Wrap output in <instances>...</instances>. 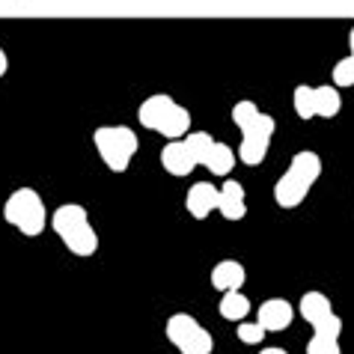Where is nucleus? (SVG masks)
<instances>
[{"label":"nucleus","mask_w":354,"mask_h":354,"mask_svg":"<svg viewBox=\"0 0 354 354\" xmlns=\"http://www.w3.org/2000/svg\"><path fill=\"white\" fill-rule=\"evenodd\" d=\"M319 176H322V158L316 152H310V149L295 152L289 161V170L274 185V203L280 209H298L307 200L310 188L319 182Z\"/></svg>","instance_id":"nucleus-1"},{"label":"nucleus","mask_w":354,"mask_h":354,"mask_svg":"<svg viewBox=\"0 0 354 354\" xmlns=\"http://www.w3.org/2000/svg\"><path fill=\"white\" fill-rule=\"evenodd\" d=\"M137 120H140L143 129L158 131L161 137H167V140H179V137H185L191 131V111L182 107L167 93L146 98V102L137 107Z\"/></svg>","instance_id":"nucleus-2"},{"label":"nucleus","mask_w":354,"mask_h":354,"mask_svg":"<svg viewBox=\"0 0 354 354\" xmlns=\"http://www.w3.org/2000/svg\"><path fill=\"white\" fill-rule=\"evenodd\" d=\"M51 226L75 257H93V253L98 250V235L93 230L90 214H86L84 205H77V203L60 205L51 218Z\"/></svg>","instance_id":"nucleus-3"},{"label":"nucleus","mask_w":354,"mask_h":354,"mask_svg":"<svg viewBox=\"0 0 354 354\" xmlns=\"http://www.w3.org/2000/svg\"><path fill=\"white\" fill-rule=\"evenodd\" d=\"M93 143H95L98 155H102L104 167L113 173L129 170L131 158L137 155V146H140L137 134L129 129V125H104V129H95Z\"/></svg>","instance_id":"nucleus-4"},{"label":"nucleus","mask_w":354,"mask_h":354,"mask_svg":"<svg viewBox=\"0 0 354 354\" xmlns=\"http://www.w3.org/2000/svg\"><path fill=\"white\" fill-rule=\"evenodd\" d=\"M3 218H6V223H12L15 230H21L24 235L36 239V235H42L45 223H48V212H45L42 196L33 188H18L3 205Z\"/></svg>","instance_id":"nucleus-5"},{"label":"nucleus","mask_w":354,"mask_h":354,"mask_svg":"<svg viewBox=\"0 0 354 354\" xmlns=\"http://www.w3.org/2000/svg\"><path fill=\"white\" fill-rule=\"evenodd\" d=\"M164 333H167V339L179 348V354H212L214 351L212 333L194 316H188V313H176V316L167 319Z\"/></svg>","instance_id":"nucleus-6"},{"label":"nucleus","mask_w":354,"mask_h":354,"mask_svg":"<svg viewBox=\"0 0 354 354\" xmlns=\"http://www.w3.org/2000/svg\"><path fill=\"white\" fill-rule=\"evenodd\" d=\"M274 129H277V122H274V116L268 113H257L253 120L244 125L241 131V146H239V161L248 164V167H257L265 161V155H268V146H271V137H274Z\"/></svg>","instance_id":"nucleus-7"},{"label":"nucleus","mask_w":354,"mask_h":354,"mask_svg":"<svg viewBox=\"0 0 354 354\" xmlns=\"http://www.w3.org/2000/svg\"><path fill=\"white\" fill-rule=\"evenodd\" d=\"M298 313L304 319H307L313 324V330L322 333V337H333V339H339V333H342V319L333 313V304L328 295H322V292H307L301 298L298 304Z\"/></svg>","instance_id":"nucleus-8"},{"label":"nucleus","mask_w":354,"mask_h":354,"mask_svg":"<svg viewBox=\"0 0 354 354\" xmlns=\"http://www.w3.org/2000/svg\"><path fill=\"white\" fill-rule=\"evenodd\" d=\"M161 167L170 176H188L194 167H200V164H196V155H194V149L188 146V140L179 137V140L167 143L164 149H161Z\"/></svg>","instance_id":"nucleus-9"},{"label":"nucleus","mask_w":354,"mask_h":354,"mask_svg":"<svg viewBox=\"0 0 354 354\" xmlns=\"http://www.w3.org/2000/svg\"><path fill=\"white\" fill-rule=\"evenodd\" d=\"M292 319H295V307L286 298H268V301H262L257 322L268 333H274V330H286L292 324Z\"/></svg>","instance_id":"nucleus-10"},{"label":"nucleus","mask_w":354,"mask_h":354,"mask_svg":"<svg viewBox=\"0 0 354 354\" xmlns=\"http://www.w3.org/2000/svg\"><path fill=\"white\" fill-rule=\"evenodd\" d=\"M218 212L226 221H241L248 214V200H244V185L235 179H226L223 188H218Z\"/></svg>","instance_id":"nucleus-11"},{"label":"nucleus","mask_w":354,"mask_h":354,"mask_svg":"<svg viewBox=\"0 0 354 354\" xmlns=\"http://www.w3.org/2000/svg\"><path fill=\"white\" fill-rule=\"evenodd\" d=\"M185 205H188V212L196 221H205L218 209V188H214L212 182H196L188 191V196H185Z\"/></svg>","instance_id":"nucleus-12"},{"label":"nucleus","mask_w":354,"mask_h":354,"mask_svg":"<svg viewBox=\"0 0 354 354\" xmlns=\"http://www.w3.org/2000/svg\"><path fill=\"white\" fill-rule=\"evenodd\" d=\"M244 280H248V271H244L241 262L235 259H223L212 268V286L218 292H232V289H241Z\"/></svg>","instance_id":"nucleus-13"},{"label":"nucleus","mask_w":354,"mask_h":354,"mask_svg":"<svg viewBox=\"0 0 354 354\" xmlns=\"http://www.w3.org/2000/svg\"><path fill=\"white\" fill-rule=\"evenodd\" d=\"M200 167L212 170L214 176H230V170L235 167V152H232L226 143L212 140L209 149H205V155H203V164H200Z\"/></svg>","instance_id":"nucleus-14"},{"label":"nucleus","mask_w":354,"mask_h":354,"mask_svg":"<svg viewBox=\"0 0 354 354\" xmlns=\"http://www.w3.org/2000/svg\"><path fill=\"white\" fill-rule=\"evenodd\" d=\"M218 310H221V316L226 322H244V319H248V313H250V298H248V295H241L239 289L223 292Z\"/></svg>","instance_id":"nucleus-15"},{"label":"nucleus","mask_w":354,"mask_h":354,"mask_svg":"<svg viewBox=\"0 0 354 354\" xmlns=\"http://www.w3.org/2000/svg\"><path fill=\"white\" fill-rule=\"evenodd\" d=\"M342 111V95L333 84H322L316 86V116H324V120H333Z\"/></svg>","instance_id":"nucleus-16"},{"label":"nucleus","mask_w":354,"mask_h":354,"mask_svg":"<svg viewBox=\"0 0 354 354\" xmlns=\"http://www.w3.org/2000/svg\"><path fill=\"white\" fill-rule=\"evenodd\" d=\"M292 104H295V113H298L301 120H307V122L316 120V86H310V84L295 86Z\"/></svg>","instance_id":"nucleus-17"},{"label":"nucleus","mask_w":354,"mask_h":354,"mask_svg":"<svg viewBox=\"0 0 354 354\" xmlns=\"http://www.w3.org/2000/svg\"><path fill=\"white\" fill-rule=\"evenodd\" d=\"M333 86L337 90H346V86H354V57H342L333 66Z\"/></svg>","instance_id":"nucleus-18"},{"label":"nucleus","mask_w":354,"mask_h":354,"mask_svg":"<svg viewBox=\"0 0 354 354\" xmlns=\"http://www.w3.org/2000/svg\"><path fill=\"white\" fill-rule=\"evenodd\" d=\"M235 333H239V339L244 342V346H259L268 330H265L259 322H239V330Z\"/></svg>","instance_id":"nucleus-19"},{"label":"nucleus","mask_w":354,"mask_h":354,"mask_svg":"<svg viewBox=\"0 0 354 354\" xmlns=\"http://www.w3.org/2000/svg\"><path fill=\"white\" fill-rule=\"evenodd\" d=\"M307 354H342V348H339V339L313 333V339L307 342Z\"/></svg>","instance_id":"nucleus-20"},{"label":"nucleus","mask_w":354,"mask_h":354,"mask_svg":"<svg viewBox=\"0 0 354 354\" xmlns=\"http://www.w3.org/2000/svg\"><path fill=\"white\" fill-rule=\"evenodd\" d=\"M6 68H9V60H6V51H3V48H0V77L6 75Z\"/></svg>","instance_id":"nucleus-21"},{"label":"nucleus","mask_w":354,"mask_h":354,"mask_svg":"<svg viewBox=\"0 0 354 354\" xmlns=\"http://www.w3.org/2000/svg\"><path fill=\"white\" fill-rule=\"evenodd\" d=\"M259 354H289L286 348H277V346H271V348H262Z\"/></svg>","instance_id":"nucleus-22"},{"label":"nucleus","mask_w":354,"mask_h":354,"mask_svg":"<svg viewBox=\"0 0 354 354\" xmlns=\"http://www.w3.org/2000/svg\"><path fill=\"white\" fill-rule=\"evenodd\" d=\"M348 48H351V57H354V27L348 30Z\"/></svg>","instance_id":"nucleus-23"}]
</instances>
